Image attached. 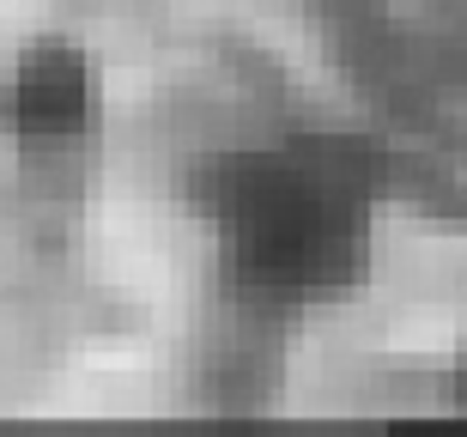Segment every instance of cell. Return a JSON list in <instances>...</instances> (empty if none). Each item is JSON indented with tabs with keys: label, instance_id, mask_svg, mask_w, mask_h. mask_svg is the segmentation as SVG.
Masks as SVG:
<instances>
[{
	"label": "cell",
	"instance_id": "6da1fadb",
	"mask_svg": "<svg viewBox=\"0 0 467 437\" xmlns=\"http://www.w3.org/2000/svg\"><path fill=\"white\" fill-rule=\"evenodd\" d=\"M225 255L249 292L316 297L352 286L364 262L358 182L316 152H237L213 171Z\"/></svg>",
	"mask_w": 467,
	"mask_h": 437
},
{
	"label": "cell",
	"instance_id": "7a4b0ae2",
	"mask_svg": "<svg viewBox=\"0 0 467 437\" xmlns=\"http://www.w3.org/2000/svg\"><path fill=\"white\" fill-rule=\"evenodd\" d=\"M98 116V73L73 43H31L6 68L0 86V122L25 152H55L91 134Z\"/></svg>",
	"mask_w": 467,
	"mask_h": 437
}]
</instances>
